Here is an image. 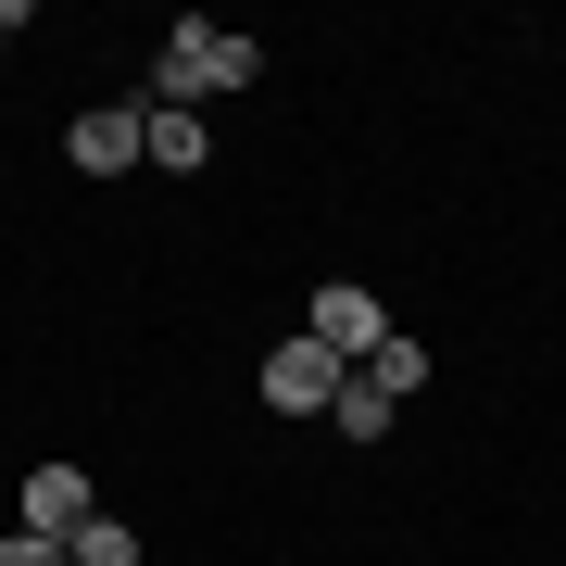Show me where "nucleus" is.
Returning a JSON list of instances; mask_svg holds the SVG:
<instances>
[{
  "mask_svg": "<svg viewBox=\"0 0 566 566\" xmlns=\"http://www.w3.org/2000/svg\"><path fill=\"white\" fill-rule=\"evenodd\" d=\"M303 340H327L340 365H365V353L390 340V303H378V290H353V277H327L315 303H303Z\"/></svg>",
  "mask_w": 566,
  "mask_h": 566,
  "instance_id": "1",
  "label": "nucleus"
},
{
  "mask_svg": "<svg viewBox=\"0 0 566 566\" xmlns=\"http://www.w3.org/2000/svg\"><path fill=\"white\" fill-rule=\"evenodd\" d=\"M340 378H353V365L327 353V340H277V353H264V403H277V416H327Z\"/></svg>",
  "mask_w": 566,
  "mask_h": 566,
  "instance_id": "2",
  "label": "nucleus"
},
{
  "mask_svg": "<svg viewBox=\"0 0 566 566\" xmlns=\"http://www.w3.org/2000/svg\"><path fill=\"white\" fill-rule=\"evenodd\" d=\"M102 516V491H88V465H25V528H39V542H76V528Z\"/></svg>",
  "mask_w": 566,
  "mask_h": 566,
  "instance_id": "3",
  "label": "nucleus"
},
{
  "mask_svg": "<svg viewBox=\"0 0 566 566\" xmlns=\"http://www.w3.org/2000/svg\"><path fill=\"white\" fill-rule=\"evenodd\" d=\"M63 164H76V177H126V164H139V102L76 114V126H63Z\"/></svg>",
  "mask_w": 566,
  "mask_h": 566,
  "instance_id": "4",
  "label": "nucleus"
},
{
  "mask_svg": "<svg viewBox=\"0 0 566 566\" xmlns=\"http://www.w3.org/2000/svg\"><path fill=\"white\" fill-rule=\"evenodd\" d=\"M177 51L202 63V102H227V88H252V76H264V51H252V39H227V25H202V13L177 25Z\"/></svg>",
  "mask_w": 566,
  "mask_h": 566,
  "instance_id": "5",
  "label": "nucleus"
},
{
  "mask_svg": "<svg viewBox=\"0 0 566 566\" xmlns=\"http://www.w3.org/2000/svg\"><path fill=\"white\" fill-rule=\"evenodd\" d=\"M202 151H214L202 114H151V102H139V164H164V177H202Z\"/></svg>",
  "mask_w": 566,
  "mask_h": 566,
  "instance_id": "6",
  "label": "nucleus"
},
{
  "mask_svg": "<svg viewBox=\"0 0 566 566\" xmlns=\"http://www.w3.org/2000/svg\"><path fill=\"white\" fill-rule=\"evenodd\" d=\"M390 416H403V403H390V390L365 378V365L340 378V403H327V428H340V441H390Z\"/></svg>",
  "mask_w": 566,
  "mask_h": 566,
  "instance_id": "7",
  "label": "nucleus"
},
{
  "mask_svg": "<svg viewBox=\"0 0 566 566\" xmlns=\"http://www.w3.org/2000/svg\"><path fill=\"white\" fill-rule=\"evenodd\" d=\"M365 378H378L390 403H416V390H428V340H403V327H390V340L365 353Z\"/></svg>",
  "mask_w": 566,
  "mask_h": 566,
  "instance_id": "8",
  "label": "nucleus"
},
{
  "mask_svg": "<svg viewBox=\"0 0 566 566\" xmlns=\"http://www.w3.org/2000/svg\"><path fill=\"white\" fill-rule=\"evenodd\" d=\"M63 566H139V528H126V516H88L76 542H63Z\"/></svg>",
  "mask_w": 566,
  "mask_h": 566,
  "instance_id": "9",
  "label": "nucleus"
},
{
  "mask_svg": "<svg viewBox=\"0 0 566 566\" xmlns=\"http://www.w3.org/2000/svg\"><path fill=\"white\" fill-rule=\"evenodd\" d=\"M0 566H63V542H39V528H13V542H0Z\"/></svg>",
  "mask_w": 566,
  "mask_h": 566,
  "instance_id": "10",
  "label": "nucleus"
},
{
  "mask_svg": "<svg viewBox=\"0 0 566 566\" xmlns=\"http://www.w3.org/2000/svg\"><path fill=\"white\" fill-rule=\"evenodd\" d=\"M13 39H25V0H0V51H13Z\"/></svg>",
  "mask_w": 566,
  "mask_h": 566,
  "instance_id": "11",
  "label": "nucleus"
}]
</instances>
